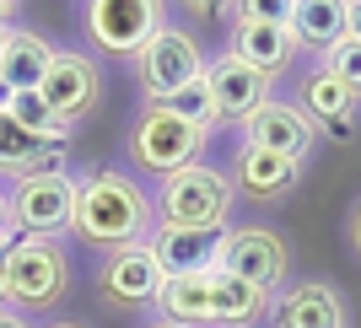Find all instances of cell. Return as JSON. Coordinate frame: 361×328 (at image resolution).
Returning a JSON list of instances; mask_svg holds the SVG:
<instances>
[{
  "mask_svg": "<svg viewBox=\"0 0 361 328\" xmlns=\"http://www.w3.org/2000/svg\"><path fill=\"white\" fill-rule=\"evenodd\" d=\"M297 178H302V162L259 151V146H243L238 162H232V189L248 199H286L297 189Z\"/></svg>",
  "mask_w": 361,
  "mask_h": 328,
  "instance_id": "obj_15",
  "label": "cell"
},
{
  "mask_svg": "<svg viewBox=\"0 0 361 328\" xmlns=\"http://www.w3.org/2000/svg\"><path fill=\"white\" fill-rule=\"evenodd\" d=\"M226 16L238 22V32H232V54H238L248 70H259L264 81H275V75L291 65V54H297L291 27H281V22H254V16H238V11H226Z\"/></svg>",
  "mask_w": 361,
  "mask_h": 328,
  "instance_id": "obj_14",
  "label": "cell"
},
{
  "mask_svg": "<svg viewBox=\"0 0 361 328\" xmlns=\"http://www.w3.org/2000/svg\"><path fill=\"white\" fill-rule=\"evenodd\" d=\"M71 285V258H65L60 242L49 237H27V242H11V269H6V301L16 307H54Z\"/></svg>",
  "mask_w": 361,
  "mask_h": 328,
  "instance_id": "obj_3",
  "label": "cell"
},
{
  "mask_svg": "<svg viewBox=\"0 0 361 328\" xmlns=\"http://www.w3.org/2000/svg\"><path fill=\"white\" fill-rule=\"evenodd\" d=\"M291 38L329 54L350 38V0H291Z\"/></svg>",
  "mask_w": 361,
  "mask_h": 328,
  "instance_id": "obj_18",
  "label": "cell"
},
{
  "mask_svg": "<svg viewBox=\"0 0 361 328\" xmlns=\"http://www.w3.org/2000/svg\"><path fill=\"white\" fill-rule=\"evenodd\" d=\"M151 199L135 178H124L114 167H97L75 183V210H71V232L92 248H135V242L151 237Z\"/></svg>",
  "mask_w": 361,
  "mask_h": 328,
  "instance_id": "obj_1",
  "label": "cell"
},
{
  "mask_svg": "<svg viewBox=\"0 0 361 328\" xmlns=\"http://www.w3.org/2000/svg\"><path fill=\"white\" fill-rule=\"evenodd\" d=\"M157 307H162V323H173V328L216 323V317H211V275H195V280H162Z\"/></svg>",
  "mask_w": 361,
  "mask_h": 328,
  "instance_id": "obj_21",
  "label": "cell"
},
{
  "mask_svg": "<svg viewBox=\"0 0 361 328\" xmlns=\"http://www.w3.org/2000/svg\"><path fill=\"white\" fill-rule=\"evenodd\" d=\"M0 328H32V323L22 313H6V307H0Z\"/></svg>",
  "mask_w": 361,
  "mask_h": 328,
  "instance_id": "obj_27",
  "label": "cell"
},
{
  "mask_svg": "<svg viewBox=\"0 0 361 328\" xmlns=\"http://www.w3.org/2000/svg\"><path fill=\"white\" fill-rule=\"evenodd\" d=\"M324 70L340 81V87L350 92L361 103V38H345V44H334L329 54H324Z\"/></svg>",
  "mask_w": 361,
  "mask_h": 328,
  "instance_id": "obj_24",
  "label": "cell"
},
{
  "mask_svg": "<svg viewBox=\"0 0 361 328\" xmlns=\"http://www.w3.org/2000/svg\"><path fill=\"white\" fill-rule=\"evenodd\" d=\"M264 307H270V291H259V285L238 280L226 269L211 275V317L216 323H254Z\"/></svg>",
  "mask_w": 361,
  "mask_h": 328,
  "instance_id": "obj_22",
  "label": "cell"
},
{
  "mask_svg": "<svg viewBox=\"0 0 361 328\" xmlns=\"http://www.w3.org/2000/svg\"><path fill=\"white\" fill-rule=\"evenodd\" d=\"M11 226H22L27 237H60L71 232V210H75V178L71 172H38V178H22L11 189Z\"/></svg>",
  "mask_w": 361,
  "mask_h": 328,
  "instance_id": "obj_6",
  "label": "cell"
},
{
  "mask_svg": "<svg viewBox=\"0 0 361 328\" xmlns=\"http://www.w3.org/2000/svg\"><path fill=\"white\" fill-rule=\"evenodd\" d=\"M162 113H173V119H183V124H195V130H205L211 134V124H216V103H211V87H205V75L200 81H189V87H178L173 97H162Z\"/></svg>",
  "mask_w": 361,
  "mask_h": 328,
  "instance_id": "obj_23",
  "label": "cell"
},
{
  "mask_svg": "<svg viewBox=\"0 0 361 328\" xmlns=\"http://www.w3.org/2000/svg\"><path fill=\"white\" fill-rule=\"evenodd\" d=\"M0 237H11V199L0 194Z\"/></svg>",
  "mask_w": 361,
  "mask_h": 328,
  "instance_id": "obj_26",
  "label": "cell"
},
{
  "mask_svg": "<svg viewBox=\"0 0 361 328\" xmlns=\"http://www.w3.org/2000/svg\"><path fill=\"white\" fill-rule=\"evenodd\" d=\"M6 269H11V237H0V307H6Z\"/></svg>",
  "mask_w": 361,
  "mask_h": 328,
  "instance_id": "obj_25",
  "label": "cell"
},
{
  "mask_svg": "<svg viewBox=\"0 0 361 328\" xmlns=\"http://www.w3.org/2000/svg\"><path fill=\"white\" fill-rule=\"evenodd\" d=\"M350 38H361V0H350Z\"/></svg>",
  "mask_w": 361,
  "mask_h": 328,
  "instance_id": "obj_30",
  "label": "cell"
},
{
  "mask_svg": "<svg viewBox=\"0 0 361 328\" xmlns=\"http://www.w3.org/2000/svg\"><path fill=\"white\" fill-rule=\"evenodd\" d=\"M135 75H140V87H146L151 103H162V97H173L178 87H189V81L205 75V54H200V44L183 27H157L151 44L135 54Z\"/></svg>",
  "mask_w": 361,
  "mask_h": 328,
  "instance_id": "obj_5",
  "label": "cell"
},
{
  "mask_svg": "<svg viewBox=\"0 0 361 328\" xmlns=\"http://www.w3.org/2000/svg\"><path fill=\"white\" fill-rule=\"evenodd\" d=\"M49 60H54L49 38H38L32 27H11L6 44H0V81H6L11 92H38Z\"/></svg>",
  "mask_w": 361,
  "mask_h": 328,
  "instance_id": "obj_19",
  "label": "cell"
},
{
  "mask_svg": "<svg viewBox=\"0 0 361 328\" xmlns=\"http://www.w3.org/2000/svg\"><path fill=\"white\" fill-rule=\"evenodd\" d=\"M200 146H205V130L162 113L157 103H151L135 119V130H130V156H135L146 172H157V178H173V172H183V167H195Z\"/></svg>",
  "mask_w": 361,
  "mask_h": 328,
  "instance_id": "obj_4",
  "label": "cell"
},
{
  "mask_svg": "<svg viewBox=\"0 0 361 328\" xmlns=\"http://www.w3.org/2000/svg\"><path fill=\"white\" fill-rule=\"evenodd\" d=\"M0 172H11L16 183L38 178V172H65V151L44 146L38 134L16 130L11 113H0Z\"/></svg>",
  "mask_w": 361,
  "mask_h": 328,
  "instance_id": "obj_20",
  "label": "cell"
},
{
  "mask_svg": "<svg viewBox=\"0 0 361 328\" xmlns=\"http://www.w3.org/2000/svg\"><path fill=\"white\" fill-rule=\"evenodd\" d=\"M157 328H173V323H157Z\"/></svg>",
  "mask_w": 361,
  "mask_h": 328,
  "instance_id": "obj_33",
  "label": "cell"
},
{
  "mask_svg": "<svg viewBox=\"0 0 361 328\" xmlns=\"http://www.w3.org/2000/svg\"><path fill=\"white\" fill-rule=\"evenodd\" d=\"M275 328H345V307L334 285H291L275 301Z\"/></svg>",
  "mask_w": 361,
  "mask_h": 328,
  "instance_id": "obj_17",
  "label": "cell"
},
{
  "mask_svg": "<svg viewBox=\"0 0 361 328\" xmlns=\"http://www.w3.org/2000/svg\"><path fill=\"white\" fill-rule=\"evenodd\" d=\"M157 27H162L157 0H92L87 6V38L103 54H140Z\"/></svg>",
  "mask_w": 361,
  "mask_h": 328,
  "instance_id": "obj_7",
  "label": "cell"
},
{
  "mask_svg": "<svg viewBox=\"0 0 361 328\" xmlns=\"http://www.w3.org/2000/svg\"><path fill=\"white\" fill-rule=\"evenodd\" d=\"M205 87H211L216 119H248L259 103H270V81L248 70L238 54H221L216 65H205Z\"/></svg>",
  "mask_w": 361,
  "mask_h": 328,
  "instance_id": "obj_13",
  "label": "cell"
},
{
  "mask_svg": "<svg viewBox=\"0 0 361 328\" xmlns=\"http://www.w3.org/2000/svg\"><path fill=\"white\" fill-rule=\"evenodd\" d=\"M0 44H6V38H0Z\"/></svg>",
  "mask_w": 361,
  "mask_h": 328,
  "instance_id": "obj_34",
  "label": "cell"
},
{
  "mask_svg": "<svg viewBox=\"0 0 361 328\" xmlns=\"http://www.w3.org/2000/svg\"><path fill=\"white\" fill-rule=\"evenodd\" d=\"M11 97H16V92L6 87V81H0V113H6V108H11Z\"/></svg>",
  "mask_w": 361,
  "mask_h": 328,
  "instance_id": "obj_31",
  "label": "cell"
},
{
  "mask_svg": "<svg viewBox=\"0 0 361 328\" xmlns=\"http://www.w3.org/2000/svg\"><path fill=\"white\" fill-rule=\"evenodd\" d=\"M243 130H248V146H259V151H275V156H291V162H302L307 151H313V140H318V130H313V119L302 113L297 103H259L248 119H243Z\"/></svg>",
  "mask_w": 361,
  "mask_h": 328,
  "instance_id": "obj_11",
  "label": "cell"
},
{
  "mask_svg": "<svg viewBox=\"0 0 361 328\" xmlns=\"http://www.w3.org/2000/svg\"><path fill=\"white\" fill-rule=\"evenodd\" d=\"M221 269L248 280V285H259V291H270L286 275V242L275 232H264V226H232L226 248H221Z\"/></svg>",
  "mask_w": 361,
  "mask_h": 328,
  "instance_id": "obj_10",
  "label": "cell"
},
{
  "mask_svg": "<svg viewBox=\"0 0 361 328\" xmlns=\"http://www.w3.org/2000/svg\"><path fill=\"white\" fill-rule=\"evenodd\" d=\"M157 291H162V269H157V258H151L146 242L108 253V264H103V296L114 301V307H146V301H157Z\"/></svg>",
  "mask_w": 361,
  "mask_h": 328,
  "instance_id": "obj_12",
  "label": "cell"
},
{
  "mask_svg": "<svg viewBox=\"0 0 361 328\" xmlns=\"http://www.w3.org/2000/svg\"><path fill=\"white\" fill-rule=\"evenodd\" d=\"M350 242H356V253H361V205L350 210Z\"/></svg>",
  "mask_w": 361,
  "mask_h": 328,
  "instance_id": "obj_29",
  "label": "cell"
},
{
  "mask_svg": "<svg viewBox=\"0 0 361 328\" xmlns=\"http://www.w3.org/2000/svg\"><path fill=\"white\" fill-rule=\"evenodd\" d=\"M151 258L162 269V280H195V275H216L221 269L226 232H178V226H151L146 237Z\"/></svg>",
  "mask_w": 361,
  "mask_h": 328,
  "instance_id": "obj_9",
  "label": "cell"
},
{
  "mask_svg": "<svg viewBox=\"0 0 361 328\" xmlns=\"http://www.w3.org/2000/svg\"><path fill=\"white\" fill-rule=\"evenodd\" d=\"M38 97H44V108L54 119L81 124V113H92L97 97H103V75H97V65H92L87 54H75V49L60 54V49H54V60H49L44 81H38Z\"/></svg>",
  "mask_w": 361,
  "mask_h": 328,
  "instance_id": "obj_8",
  "label": "cell"
},
{
  "mask_svg": "<svg viewBox=\"0 0 361 328\" xmlns=\"http://www.w3.org/2000/svg\"><path fill=\"white\" fill-rule=\"evenodd\" d=\"M302 113L313 119V130L334 134V140H350V134H356V97H350L324 65L302 81Z\"/></svg>",
  "mask_w": 361,
  "mask_h": 328,
  "instance_id": "obj_16",
  "label": "cell"
},
{
  "mask_svg": "<svg viewBox=\"0 0 361 328\" xmlns=\"http://www.w3.org/2000/svg\"><path fill=\"white\" fill-rule=\"evenodd\" d=\"M238 205V189L216 167H183L157 189V226H178V232H226V215Z\"/></svg>",
  "mask_w": 361,
  "mask_h": 328,
  "instance_id": "obj_2",
  "label": "cell"
},
{
  "mask_svg": "<svg viewBox=\"0 0 361 328\" xmlns=\"http://www.w3.org/2000/svg\"><path fill=\"white\" fill-rule=\"evenodd\" d=\"M11 16H16V6H11V0H0V38L11 32Z\"/></svg>",
  "mask_w": 361,
  "mask_h": 328,
  "instance_id": "obj_28",
  "label": "cell"
},
{
  "mask_svg": "<svg viewBox=\"0 0 361 328\" xmlns=\"http://www.w3.org/2000/svg\"><path fill=\"white\" fill-rule=\"evenodd\" d=\"M54 328H81V323H54Z\"/></svg>",
  "mask_w": 361,
  "mask_h": 328,
  "instance_id": "obj_32",
  "label": "cell"
}]
</instances>
